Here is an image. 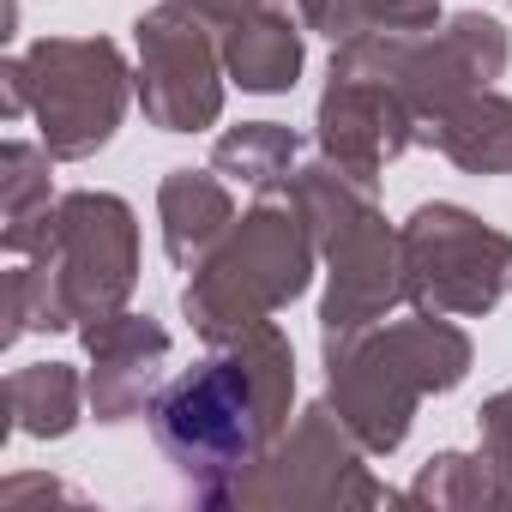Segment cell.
<instances>
[{
  "mask_svg": "<svg viewBox=\"0 0 512 512\" xmlns=\"http://www.w3.org/2000/svg\"><path fill=\"white\" fill-rule=\"evenodd\" d=\"M290 398H296V356L290 338L266 320L229 344H211L199 368L175 374L157 392L151 440L205 506H229L247 470L290 428Z\"/></svg>",
  "mask_w": 512,
  "mask_h": 512,
  "instance_id": "1",
  "label": "cell"
},
{
  "mask_svg": "<svg viewBox=\"0 0 512 512\" xmlns=\"http://www.w3.org/2000/svg\"><path fill=\"white\" fill-rule=\"evenodd\" d=\"M139 284V223L121 193H61L37 253L7 278V344L25 332H73L127 308Z\"/></svg>",
  "mask_w": 512,
  "mask_h": 512,
  "instance_id": "2",
  "label": "cell"
},
{
  "mask_svg": "<svg viewBox=\"0 0 512 512\" xmlns=\"http://www.w3.org/2000/svg\"><path fill=\"white\" fill-rule=\"evenodd\" d=\"M464 374H470L464 326L422 308L410 320H380L344 344H326L332 410L368 452H398L416 422V404L428 392H452Z\"/></svg>",
  "mask_w": 512,
  "mask_h": 512,
  "instance_id": "3",
  "label": "cell"
},
{
  "mask_svg": "<svg viewBox=\"0 0 512 512\" xmlns=\"http://www.w3.org/2000/svg\"><path fill=\"white\" fill-rule=\"evenodd\" d=\"M314 235L284 193H260L241 223L217 241V253L187 278L181 290V314L193 320V332L205 344H229L253 326H266L278 308H290L308 278H314Z\"/></svg>",
  "mask_w": 512,
  "mask_h": 512,
  "instance_id": "4",
  "label": "cell"
},
{
  "mask_svg": "<svg viewBox=\"0 0 512 512\" xmlns=\"http://www.w3.org/2000/svg\"><path fill=\"white\" fill-rule=\"evenodd\" d=\"M0 79H7V121L31 109L55 163H85L103 151L139 85L109 37H37L0 67Z\"/></svg>",
  "mask_w": 512,
  "mask_h": 512,
  "instance_id": "5",
  "label": "cell"
},
{
  "mask_svg": "<svg viewBox=\"0 0 512 512\" xmlns=\"http://www.w3.org/2000/svg\"><path fill=\"white\" fill-rule=\"evenodd\" d=\"M404 55L410 37L398 31H368L338 43L332 55V85L320 97V151L380 175L392 157L416 145V109L404 97Z\"/></svg>",
  "mask_w": 512,
  "mask_h": 512,
  "instance_id": "6",
  "label": "cell"
},
{
  "mask_svg": "<svg viewBox=\"0 0 512 512\" xmlns=\"http://www.w3.org/2000/svg\"><path fill=\"white\" fill-rule=\"evenodd\" d=\"M410 302L446 320H482L512 296V235L488 229L464 205H416L404 223Z\"/></svg>",
  "mask_w": 512,
  "mask_h": 512,
  "instance_id": "7",
  "label": "cell"
},
{
  "mask_svg": "<svg viewBox=\"0 0 512 512\" xmlns=\"http://www.w3.org/2000/svg\"><path fill=\"white\" fill-rule=\"evenodd\" d=\"M362 440L350 434V422L326 404H308L278 440L272 452L247 470V482L229 494V506H374L386 500V488L362 470Z\"/></svg>",
  "mask_w": 512,
  "mask_h": 512,
  "instance_id": "8",
  "label": "cell"
},
{
  "mask_svg": "<svg viewBox=\"0 0 512 512\" xmlns=\"http://www.w3.org/2000/svg\"><path fill=\"white\" fill-rule=\"evenodd\" d=\"M139 109L163 133H199L223 115V43H211V19L193 7L139 13Z\"/></svg>",
  "mask_w": 512,
  "mask_h": 512,
  "instance_id": "9",
  "label": "cell"
},
{
  "mask_svg": "<svg viewBox=\"0 0 512 512\" xmlns=\"http://www.w3.org/2000/svg\"><path fill=\"white\" fill-rule=\"evenodd\" d=\"M326 302H320V344H344L368 326H380L398 302H410V266H404V229H386L374 211L350 235L326 247Z\"/></svg>",
  "mask_w": 512,
  "mask_h": 512,
  "instance_id": "10",
  "label": "cell"
},
{
  "mask_svg": "<svg viewBox=\"0 0 512 512\" xmlns=\"http://www.w3.org/2000/svg\"><path fill=\"white\" fill-rule=\"evenodd\" d=\"M506 25H494L488 13H458L446 31L434 37H410V55H404V97L416 109V127L446 115L452 103H464L470 91L494 85L506 73Z\"/></svg>",
  "mask_w": 512,
  "mask_h": 512,
  "instance_id": "11",
  "label": "cell"
},
{
  "mask_svg": "<svg viewBox=\"0 0 512 512\" xmlns=\"http://www.w3.org/2000/svg\"><path fill=\"white\" fill-rule=\"evenodd\" d=\"M79 332H85V350H91V380H85L91 416L97 422L151 416L163 368H169V332L151 314H127V308L109 314V320H91Z\"/></svg>",
  "mask_w": 512,
  "mask_h": 512,
  "instance_id": "12",
  "label": "cell"
},
{
  "mask_svg": "<svg viewBox=\"0 0 512 512\" xmlns=\"http://www.w3.org/2000/svg\"><path fill=\"white\" fill-rule=\"evenodd\" d=\"M157 223H163V253L169 266L199 272L217 241L235 229V199L217 169H169L157 187Z\"/></svg>",
  "mask_w": 512,
  "mask_h": 512,
  "instance_id": "13",
  "label": "cell"
},
{
  "mask_svg": "<svg viewBox=\"0 0 512 512\" xmlns=\"http://www.w3.org/2000/svg\"><path fill=\"white\" fill-rule=\"evenodd\" d=\"M416 145H434L464 175H512V97L482 85L464 103H452L446 115L422 121Z\"/></svg>",
  "mask_w": 512,
  "mask_h": 512,
  "instance_id": "14",
  "label": "cell"
},
{
  "mask_svg": "<svg viewBox=\"0 0 512 512\" xmlns=\"http://www.w3.org/2000/svg\"><path fill=\"white\" fill-rule=\"evenodd\" d=\"M223 73L253 91V97H278L302 79V19L260 7L247 13L241 25L223 31Z\"/></svg>",
  "mask_w": 512,
  "mask_h": 512,
  "instance_id": "15",
  "label": "cell"
},
{
  "mask_svg": "<svg viewBox=\"0 0 512 512\" xmlns=\"http://www.w3.org/2000/svg\"><path fill=\"white\" fill-rule=\"evenodd\" d=\"M374 181H380V175H362V169H350V163H338V157H326V151H320V163L296 169L290 199H296V211H302V223H308V235H314L320 253H326L338 235H350L356 223H368V217L380 211Z\"/></svg>",
  "mask_w": 512,
  "mask_h": 512,
  "instance_id": "16",
  "label": "cell"
},
{
  "mask_svg": "<svg viewBox=\"0 0 512 512\" xmlns=\"http://www.w3.org/2000/svg\"><path fill=\"white\" fill-rule=\"evenodd\" d=\"M296 157H302V139L278 121H241L211 145V169L253 193H284L296 181Z\"/></svg>",
  "mask_w": 512,
  "mask_h": 512,
  "instance_id": "17",
  "label": "cell"
},
{
  "mask_svg": "<svg viewBox=\"0 0 512 512\" xmlns=\"http://www.w3.org/2000/svg\"><path fill=\"white\" fill-rule=\"evenodd\" d=\"M79 404L85 398V380L67 368V362H31L7 380V410H13V428L31 434V440H61L79 428Z\"/></svg>",
  "mask_w": 512,
  "mask_h": 512,
  "instance_id": "18",
  "label": "cell"
},
{
  "mask_svg": "<svg viewBox=\"0 0 512 512\" xmlns=\"http://www.w3.org/2000/svg\"><path fill=\"white\" fill-rule=\"evenodd\" d=\"M302 31H320L332 43L368 37V31H398V37H422L440 19V0H296Z\"/></svg>",
  "mask_w": 512,
  "mask_h": 512,
  "instance_id": "19",
  "label": "cell"
},
{
  "mask_svg": "<svg viewBox=\"0 0 512 512\" xmlns=\"http://www.w3.org/2000/svg\"><path fill=\"white\" fill-rule=\"evenodd\" d=\"M416 506H512V470L488 452H440L422 464V476L410 482Z\"/></svg>",
  "mask_w": 512,
  "mask_h": 512,
  "instance_id": "20",
  "label": "cell"
},
{
  "mask_svg": "<svg viewBox=\"0 0 512 512\" xmlns=\"http://www.w3.org/2000/svg\"><path fill=\"white\" fill-rule=\"evenodd\" d=\"M476 428H482V452H488V458H500V464L512 470V386H506V392H494V398L476 410Z\"/></svg>",
  "mask_w": 512,
  "mask_h": 512,
  "instance_id": "21",
  "label": "cell"
},
{
  "mask_svg": "<svg viewBox=\"0 0 512 512\" xmlns=\"http://www.w3.org/2000/svg\"><path fill=\"white\" fill-rule=\"evenodd\" d=\"M175 7H193L199 19H211L217 31H229V25H241L247 13H260V7H272V0H175Z\"/></svg>",
  "mask_w": 512,
  "mask_h": 512,
  "instance_id": "22",
  "label": "cell"
}]
</instances>
